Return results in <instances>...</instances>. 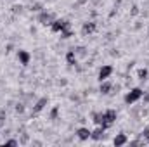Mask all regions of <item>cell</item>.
Segmentation results:
<instances>
[{
  "label": "cell",
  "instance_id": "cell-1",
  "mask_svg": "<svg viewBox=\"0 0 149 147\" xmlns=\"http://www.w3.org/2000/svg\"><path fill=\"white\" fill-rule=\"evenodd\" d=\"M116 118H118V112L114 109H108V111H102V112H92V121L95 125L104 126V128H109L116 121Z\"/></svg>",
  "mask_w": 149,
  "mask_h": 147
},
{
  "label": "cell",
  "instance_id": "cell-2",
  "mask_svg": "<svg viewBox=\"0 0 149 147\" xmlns=\"http://www.w3.org/2000/svg\"><path fill=\"white\" fill-rule=\"evenodd\" d=\"M144 97V90L141 88V87H134V88H130L128 92H127V95H125V104H135L137 101H141Z\"/></svg>",
  "mask_w": 149,
  "mask_h": 147
},
{
  "label": "cell",
  "instance_id": "cell-3",
  "mask_svg": "<svg viewBox=\"0 0 149 147\" xmlns=\"http://www.w3.org/2000/svg\"><path fill=\"white\" fill-rule=\"evenodd\" d=\"M47 106H49V99H47V97H40V99H37V101H35V104H33V107H31V116L40 114V112L45 109Z\"/></svg>",
  "mask_w": 149,
  "mask_h": 147
},
{
  "label": "cell",
  "instance_id": "cell-4",
  "mask_svg": "<svg viewBox=\"0 0 149 147\" xmlns=\"http://www.w3.org/2000/svg\"><path fill=\"white\" fill-rule=\"evenodd\" d=\"M54 21H56V16H54L52 12L42 10V12L38 14V23H40L42 26H50V24H52Z\"/></svg>",
  "mask_w": 149,
  "mask_h": 147
},
{
  "label": "cell",
  "instance_id": "cell-5",
  "mask_svg": "<svg viewBox=\"0 0 149 147\" xmlns=\"http://www.w3.org/2000/svg\"><path fill=\"white\" fill-rule=\"evenodd\" d=\"M70 26H71V23H70L68 19H63V17L57 19V17H56V21L50 24V30H52L54 33H61L64 28H70Z\"/></svg>",
  "mask_w": 149,
  "mask_h": 147
},
{
  "label": "cell",
  "instance_id": "cell-6",
  "mask_svg": "<svg viewBox=\"0 0 149 147\" xmlns=\"http://www.w3.org/2000/svg\"><path fill=\"white\" fill-rule=\"evenodd\" d=\"M113 66H109V64H104V66H101V69H99V73H97V80L99 81H104V80H108L109 76L113 74Z\"/></svg>",
  "mask_w": 149,
  "mask_h": 147
},
{
  "label": "cell",
  "instance_id": "cell-7",
  "mask_svg": "<svg viewBox=\"0 0 149 147\" xmlns=\"http://www.w3.org/2000/svg\"><path fill=\"white\" fill-rule=\"evenodd\" d=\"M95 30H97V23H95V21H87V23H83V26H81V35H83V37H88V35H92Z\"/></svg>",
  "mask_w": 149,
  "mask_h": 147
},
{
  "label": "cell",
  "instance_id": "cell-8",
  "mask_svg": "<svg viewBox=\"0 0 149 147\" xmlns=\"http://www.w3.org/2000/svg\"><path fill=\"white\" fill-rule=\"evenodd\" d=\"M106 130H108V128H104V126L97 125V128L90 133V139H92V140H95V142H97V140H102V139L106 137Z\"/></svg>",
  "mask_w": 149,
  "mask_h": 147
},
{
  "label": "cell",
  "instance_id": "cell-9",
  "mask_svg": "<svg viewBox=\"0 0 149 147\" xmlns=\"http://www.w3.org/2000/svg\"><path fill=\"white\" fill-rule=\"evenodd\" d=\"M17 59H19V62L23 66H28L30 61H31V54L26 52V50H17Z\"/></svg>",
  "mask_w": 149,
  "mask_h": 147
},
{
  "label": "cell",
  "instance_id": "cell-10",
  "mask_svg": "<svg viewBox=\"0 0 149 147\" xmlns=\"http://www.w3.org/2000/svg\"><path fill=\"white\" fill-rule=\"evenodd\" d=\"M74 133H76V137H78L81 142H85V140H88V139H90V133H92V132H90L88 128H85V126H80Z\"/></svg>",
  "mask_w": 149,
  "mask_h": 147
},
{
  "label": "cell",
  "instance_id": "cell-11",
  "mask_svg": "<svg viewBox=\"0 0 149 147\" xmlns=\"http://www.w3.org/2000/svg\"><path fill=\"white\" fill-rule=\"evenodd\" d=\"M111 90H113V83L111 81H108V80L101 81V85H99V92H101L102 95H109Z\"/></svg>",
  "mask_w": 149,
  "mask_h": 147
},
{
  "label": "cell",
  "instance_id": "cell-12",
  "mask_svg": "<svg viewBox=\"0 0 149 147\" xmlns=\"http://www.w3.org/2000/svg\"><path fill=\"white\" fill-rule=\"evenodd\" d=\"M113 144L116 147H121V146H127L128 144V137L125 135V133H118L114 139H113Z\"/></svg>",
  "mask_w": 149,
  "mask_h": 147
},
{
  "label": "cell",
  "instance_id": "cell-13",
  "mask_svg": "<svg viewBox=\"0 0 149 147\" xmlns=\"http://www.w3.org/2000/svg\"><path fill=\"white\" fill-rule=\"evenodd\" d=\"M76 54H74V49H70L68 52H66V62L70 64V66H76Z\"/></svg>",
  "mask_w": 149,
  "mask_h": 147
},
{
  "label": "cell",
  "instance_id": "cell-14",
  "mask_svg": "<svg viewBox=\"0 0 149 147\" xmlns=\"http://www.w3.org/2000/svg\"><path fill=\"white\" fill-rule=\"evenodd\" d=\"M14 111H16V114L23 116V114H24V111H26V102H24V101L16 102V104H14Z\"/></svg>",
  "mask_w": 149,
  "mask_h": 147
},
{
  "label": "cell",
  "instance_id": "cell-15",
  "mask_svg": "<svg viewBox=\"0 0 149 147\" xmlns=\"http://www.w3.org/2000/svg\"><path fill=\"white\" fill-rule=\"evenodd\" d=\"M137 78H139L142 83H144V81H148V80H149V69H148V68H141V69L137 71Z\"/></svg>",
  "mask_w": 149,
  "mask_h": 147
},
{
  "label": "cell",
  "instance_id": "cell-16",
  "mask_svg": "<svg viewBox=\"0 0 149 147\" xmlns=\"http://www.w3.org/2000/svg\"><path fill=\"white\" fill-rule=\"evenodd\" d=\"M71 37H74V31L71 30V26H70V28H64V30L61 31V38H63V40H68V38H71Z\"/></svg>",
  "mask_w": 149,
  "mask_h": 147
},
{
  "label": "cell",
  "instance_id": "cell-17",
  "mask_svg": "<svg viewBox=\"0 0 149 147\" xmlns=\"http://www.w3.org/2000/svg\"><path fill=\"white\" fill-rule=\"evenodd\" d=\"M74 54H76V57H87V49L85 47H76L74 49Z\"/></svg>",
  "mask_w": 149,
  "mask_h": 147
},
{
  "label": "cell",
  "instance_id": "cell-18",
  "mask_svg": "<svg viewBox=\"0 0 149 147\" xmlns=\"http://www.w3.org/2000/svg\"><path fill=\"white\" fill-rule=\"evenodd\" d=\"M5 121H7V111L0 109V128H3V126H5Z\"/></svg>",
  "mask_w": 149,
  "mask_h": 147
},
{
  "label": "cell",
  "instance_id": "cell-19",
  "mask_svg": "<svg viewBox=\"0 0 149 147\" xmlns=\"http://www.w3.org/2000/svg\"><path fill=\"white\" fill-rule=\"evenodd\" d=\"M49 118H50V119H52V121H54V119H57V118H59V107H57V106H54V107H52V109H50V114H49Z\"/></svg>",
  "mask_w": 149,
  "mask_h": 147
},
{
  "label": "cell",
  "instance_id": "cell-20",
  "mask_svg": "<svg viewBox=\"0 0 149 147\" xmlns=\"http://www.w3.org/2000/svg\"><path fill=\"white\" fill-rule=\"evenodd\" d=\"M30 10H31V12H42V10H43V5H42L40 2L31 3V5H30Z\"/></svg>",
  "mask_w": 149,
  "mask_h": 147
},
{
  "label": "cell",
  "instance_id": "cell-21",
  "mask_svg": "<svg viewBox=\"0 0 149 147\" xmlns=\"http://www.w3.org/2000/svg\"><path fill=\"white\" fill-rule=\"evenodd\" d=\"M23 9H24V7H23L21 3H14V5H12V12H14V14H21Z\"/></svg>",
  "mask_w": 149,
  "mask_h": 147
},
{
  "label": "cell",
  "instance_id": "cell-22",
  "mask_svg": "<svg viewBox=\"0 0 149 147\" xmlns=\"http://www.w3.org/2000/svg\"><path fill=\"white\" fill-rule=\"evenodd\" d=\"M3 146H19V140H16V139H5Z\"/></svg>",
  "mask_w": 149,
  "mask_h": 147
},
{
  "label": "cell",
  "instance_id": "cell-23",
  "mask_svg": "<svg viewBox=\"0 0 149 147\" xmlns=\"http://www.w3.org/2000/svg\"><path fill=\"white\" fill-rule=\"evenodd\" d=\"M141 137H142L144 140H149V126H146V128L141 132Z\"/></svg>",
  "mask_w": 149,
  "mask_h": 147
},
{
  "label": "cell",
  "instance_id": "cell-24",
  "mask_svg": "<svg viewBox=\"0 0 149 147\" xmlns=\"http://www.w3.org/2000/svg\"><path fill=\"white\" fill-rule=\"evenodd\" d=\"M14 50V45L12 43H7V47H5V54H10Z\"/></svg>",
  "mask_w": 149,
  "mask_h": 147
},
{
  "label": "cell",
  "instance_id": "cell-25",
  "mask_svg": "<svg viewBox=\"0 0 149 147\" xmlns=\"http://www.w3.org/2000/svg\"><path fill=\"white\" fill-rule=\"evenodd\" d=\"M130 14H132V16H137V14H139V7H137V5H134V7H132V10H130Z\"/></svg>",
  "mask_w": 149,
  "mask_h": 147
},
{
  "label": "cell",
  "instance_id": "cell-26",
  "mask_svg": "<svg viewBox=\"0 0 149 147\" xmlns=\"http://www.w3.org/2000/svg\"><path fill=\"white\" fill-rule=\"evenodd\" d=\"M83 3H87V0H78V2H76V5H74V7H78V5H83Z\"/></svg>",
  "mask_w": 149,
  "mask_h": 147
},
{
  "label": "cell",
  "instance_id": "cell-27",
  "mask_svg": "<svg viewBox=\"0 0 149 147\" xmlns=\"http://www.w3.org/2000/svg\"><path fill=\"white\" fill-rule=\"evenodd\" d=\"M148 144H149V140H148Z\"/></svg>",
  "mask_w": 149,
  "mask_h": 147
}]
</instances>
